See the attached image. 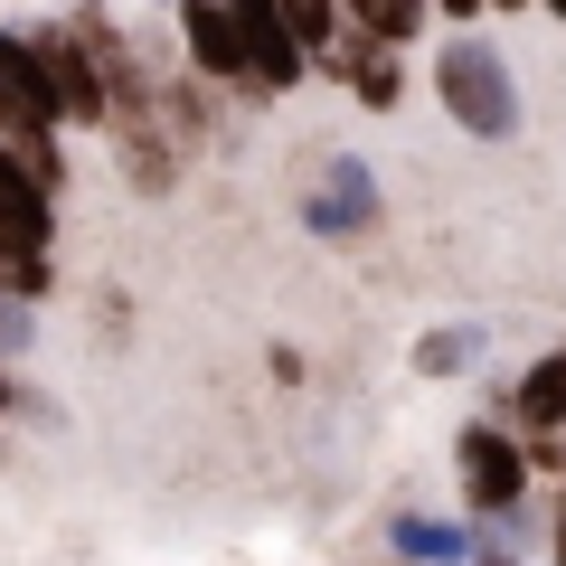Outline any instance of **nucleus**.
I'll return each instance as SVG.
<instances>
[{"label":"nucleus","mask_w":566,"mask_h":566,"mask_svg":"<svg viewBox=\"0 0 566 566\" xmlns=\"http://www.w3.org/2000/svg\"><path fill=\"white\" fill-rule=\"evenodd\" d=\"M29 48H39L48 114H57V123H104V114H114V85H104V66L85 57L76 29H29Z\"/></svg>","instance_id":"obj_2"},{"label":"nucleus","mask_w":566,"mask_h":566,"mask_svg":"<svg viewBox=\"0 0 566 566\" xmlns=\"http://www.w3.org/2000/svg\"><path fill=\"white\" fill-rule=\"evenodd\" d=\"M349 20L368 29V39H387V48H406L424 29V0H349Z\"/></svg>","instance_id":"obj_11"},{"label":"nucleus","mask_w":566,"mask_h":566,"mask_svg":"<svg viewBox=\"0 0 566 566\" xmlns=\"http://www.w3.org/2000/svg\"><path fill=\"white\" fill-rule=\"evenodd\" d=\"M180 29H189V57L208 66V76H255V57H245V29L227 0H180Z\"/></svg>","instance_id":"obj_7"},{"label":"nucleus","mask_w":566,"mask_h":566,"mask_svg":"<svg viewBox=\"0 0 566 566\" xmlns=\"http://www.w3.org/2000/svg\"><path fill=\"white\" fill-rule=\"evenodd\" d=\"M387 547H397L406 566H463L472 557V528H453V520H397Z\"/></svg>","instance_id":"obj_10"},{"label":"nucleus","mask_w":566,"mask_h":566,"mask_svg":"<svg viewBox=\"0 0 566 566\" xmlns=\"http://www.w3.org/2000/svg\"><path fill=\"white\" fill-rule=\"evenodd\" d=\"M29 349V312H20V293H0V359H20Z\"/></svg>","instance_id":"obj_16"},{"label":"nucleus","mask_w":566,"mask_h":566,"mask_svg":"<svg viewBox=\"0 0 566 566\" xmlns=\"http://www.w3.org/2000/svg\"><path fill=\"white\" fill-rule=\"evenodd\" d=\"M444 10H453V20H463V10H482V0H444Z\"/></svg>","instance_id":"obj_18"},{"label":"nucleus","mask_w":566,"mask_h":566,"mask_svg":"<svg viewBox=\"0 0 566 566\" xmlns=\"http://www.w3.org/2000/svg\"><path fill=\"white\" fill-rule=\"evenodd\" d=\"M501 10H520V0H501Z\"/></svg>","instance_id":"obj_22"},{"label":"nucleus","mask_w":566,"mask_h":566,"mask_svg":"<svg viewBox=\"0 0 566 566\" xmlns=\"http://www.w3.org/2000/svg\"><path fill=\"white\" fill-rule=\"evenodd\" d=\"M547 10H557V20H566V0H547Z\"/></svg>","instance_id":"obj_20"},{"label":"nucleus","mask_w":566,"mask_h":566,"mask_svg":"<svg viewBox=\"0 0 566 566\" xmlns=\"http://www.w3.org/2000/svg\"><path fill=\"white\" fill-rule=\"evenodd\" d=\"M547 566H566V501H557V547H547Z\"/></svg>","instance_id":"obj_17"},{"label":"nucleus","mask_w":566,"mask_h":566,"mask_svg":"<svg viewBox=\"0 0 566 566\" xmlns=\"http://www.w3.org/2000/svg\"><path fill=\"white\" fill-rule=\"evenodd\" d=\"M0 245H48V180L20 151H0Z\"/></svg>","instance_id":"obj_8"},{"label":"nucleus","mask_w":566,"mask_h":566,"mask_svg":"<svg viewBox=\"0 0 566 566\" xmlns=\"http://www.w3.org/2000/svg\"><path fill=\"white\" fill-rule=\"evenodd\" d=\"M331 10H340V0H283V20H293V39H331Z\"/></svg>","instance_id":"obj_15"},{"label":"nucleus","mask_w":566,"mask_h":566,"mask_svg":"<svg viewBox=\"0 0 566 566\" xmlns=\"http://www.w3.org/2000/svg\"><path fill=\"white\" fill-rule=\"evenodd\" d=\"M368 218H378V180H368V161H331L322 189L303 199V227H312V237H359Z\"/></svg>","instance_id":"obj_4"},{"label":"nucleus","mask_w":566,"mask_h":566,"mask_svg":"<svg viewBox=\"0 0 566 566\" xmlns=\"http://www.w3.org/2000/svg\"><path fill=\"white\" fill-rule=\"evenodd\" d=\"M66 29H76V39H85V57L104 66V85H114V114H151V76H142V57L123 48V29L104 20V10H76Z\"/></svg>","instance_id":"obj_6"},{"label":"nucleus","mask_w":566,"mask_h":566,"mask_svg":"<svg viewBox=\"0 0 566 566\" xmlns=\"http://www.w3.org/2000/svg\"><path fill=\"white\" fill-rule=\"evenodd\" d=\"M501 406L528 424V434H557V424H566V349H557V359H538V368H528V378L510 387Z\"/></svg>","instance_id":"obj_9"},{"label":"nucleus","mask_w":566,"mask_h":566,"mask_svg":"<svg viewBox=\"0 0 566 566\" xmlns=\"http://www.w3.org/2000/svg\"><path fill=\"white\" fill-rule=\"evenodd\" d=\"M245 29V57H255V85H293L303 76V39H293V20H283V0H227Z\"/></svg>","instance_id":"obj_5"},{"label":"nucleus","mask_w":566,"mask_h":566,"mask_svg":"<svg viewBox=\"0 0 566 566\" xmlns=\"http://www.w3.org/2000/svg\"><path fill=\"white\" fill-rule=\"evenodd\" d=\"M0 293H48V245H0Z\"/></svg>","instance_id":"obj_14"},{"label":"nucleus","mask_w":566,"mask_h":566,"mask_svg":"<svg viewBox=\"0 0 566 566\" xmlns=\"http://www.w3.org/2000/svg\"><path fill=\"white\" fill-rule=\"evenodd\" d=\"M123 170H133V189L161 199V189H170V142L151 133V123H133V133H123Z\"/></svg>","instance_id":"obj_12"},{"label":"nucleus","mask_w":566,"mask_h":566,"mask_svg":"<svg viewBox=\"0 0 566 566\" xmlns=\"http://www.w3.org/2000/svg\"><path fill=\"white\" fill-rule=\"evenodd\" d=\"M528 444L520 434H501V424H472L463 434V491H472V510H520L528 501Z\"/></svg>","instance_id":"obj_3"},{"label":"nucleus","mask_w":566,"mask_h":566,"mask_svg":"<svg viewBox=\"0 0 566 566\" xmlns=\"http://www.w3.org/2000/svg\"><path fill=\"white\" fill-rule=\"evenodd\" d=\"M472 349H482V331H472V322L424 331V340H416V368H424V378H453V368H472Z\"/></svg>","instance_id":"obj_13"},{"label":"nucleus","mask_w":566,"mask_h":566,"mask_svg":"<svg viewBox=\"0 0 566 566\" xmlns=\"http://www.w3.org/2000/svg\"><path fill=\"white\" fill-rule=\"evenodd\" d=\"M482 566H510V557H482Z\"/></svg>","instance_id":"obj_21"},{"label":"nucleus","mask_w":566,"mask_h":566,"mask_svg":"<svg viewBox=\"0 0 566 566\" xmlns=\"http://www.w3.org/2000/svg\"><path fill=\"white\" fill-rule=\"evenodd\" d=\"M0 416H10V387H0Z\"/></svg>","instance_id":"obj_19"},{"label":"nucleus","mask_w":566,"mask_h":566,"mask_svg":"<svg viewBox=\"0 0 566 566\" xmlns=\"http://www.w3.org/2000/svg\"><path fill=\"white\" fill-rule=\"evenodd\" d=\"M434 95H444V114L463 123V133H482V142L520 133V85H510V66H501L491 39H444V57H434Z\"/></svg>","instance_id":"obj_1"}]
</instances>
